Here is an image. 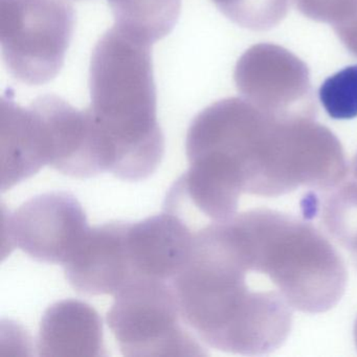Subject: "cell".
Returning <instances> with one entry per match:
<instances>
[{
	"label": "cell",
	"mask_w": 357,
	"mask_h": 357,
	"mask_svg": "<svg viewBox=\"0 0 357 357\" xmlns=\"http://www.w3.org/2000/svg\"><path fill=\"white\" fill-rule=\"evenodd\" d=\"M152 45L114 26L91 55V105L87 110L99 135L106 170L123 181L148 178L164 158Z\"/></svg>",
	"instance_id": "7a4b0ae2"
},
{
	"label": "cell",
	"mask_w": 357,
	"mask_h": 357,
	"mask_svg": "<svg viewBox=\"0 0 357 357\" xmlns=\"http://www.w3.org/2000/svg\"><path fill=\"white\" fill-rule=\"evenodd\" d=\"M334 31L346 49L357 57V12L350 20L334 26Z\"/></svg>",
	"instance_id": "e0dca14e"
},
{
	"label": "cell",
	"mask_w": 357,
	"mask_h": 357,
	"mask_svg": "<svg viewBox=\"0 0 357 357\" xmlns=\"http://www.w3.org/2000/svg\"><path fill=\"white\" fill-rule=\"evenodd\" d=\"M127 222L89 227L74 254L64 263L66 280L85 296H116L135 281L127 250Z\"/></svg>",
	"instance_id": "9c48e42d"
},
{
	"label": "cell",
	"mask_w": 357,
	"mask_h": 357,
	"mask_svg": "<svg viewBox=\"0 0 357 357\" xmlns=\"http://www.w3.org/2000/svg\"><path fill=\"white\" fill-rule=\"evenodd\" d=\"M219 11L238 26L268 31L287 15L289 0H212Z\"/></svg>",
	"instance_id": "5bb4252c"
},
{
	"label": "cell",
	"mask_w": 357,
	"mask_h": 357,
	"mask_svg": "<svg viewBox=\"0 0 357 357\" xmlns=\"http://www.w3.org/2000/svg\"><path fill=\"white\" fill-rule=\"evenodd\" d=\"M185 153L200 187L231 212L242 195L278 198L302 188L324 193L349 173L344 148L327 127L311 118H275L244 98L198 114Z\"/></svg>",
	"instance_id": "6da1fadb"
},
{
	"label": "cell",
	"mask_w": 357,
	"mask_h": 357,
	"mask_svg": "<svg viewBox=\"0 0 357 357\" xmlns=\"http://www.w3.org/2000/svg\"><path fill=\"white\" fill-rule=\"evenodd\" d=\"M1 191L30 178L45 166L26 107L1 100L0 108Z\"/></svg>",
	"instance_id": "7c38bea8"
},
{
	"label": "cell",
	"mask_w": 357,
	"mask_h": 357,
	"mask_svg": "<svg viewBox=\"0 0 357 357\" xmlns=\"http://www.w3.org/2000/svg\"><path fill=\"white\" fill-rule=\"evenodd\" d=\"M195 234L174 213L127 225L126 242L135 279L172 281L189 262Z\"/></svg>",
	"instance_id": "30bf717a"
},
{
	"label": "cell",
	"mask_w": 357,
	"mask_h": 357,
	"mask_svg": "<svg viewBox=\"0 0 357 357\" xmlns=\"http://www.w3.org/2000/svg\"><path fill=\"white\" fill-rule=\"evenodd\" d=\"M234 79L244 99L275 118L317 116L308 66L280 45H252L238 60Z\"/></svg>",
	"instance_id": "8992f818"
},
{
	"label": "cell",
	"mask_w": 357,
	"mask_h": 357,
	"mask_svg": "<svg viewBox=\"0 0 357 357\" xmlns=\"http://www.w3.org/2000/svg\"><path fill=\"white\" fill-rule=\"evenodd\" d=\"M114 26L154 43L174 29L181 0H107Z\"/></svg>",
	"instance_id": "4fadbf2b"
},
{
	"label": "cell",
	"mask_w": 357,
	"mask_h": 357,
	"mask_svg": "<svg viewBox=\"0 0 357 357\" xmlns=\"http://www.w3.org/2000/svg\"><path fill=\"white\" fill-rule=\"evenodd\" d=\"M82 206L68 192L31 198L3 223L10 248L39 262L63 265L89 231Z\"/></svg>",
	"instance_id": "52a82bcc"
},
{
	"label": "cell",
	"mask_w": 357,
	"mask_h": 357,
	"mask_svg": "<svg viewBox=\"0 0 357 357\" xmlns=\"http://www.w3.org/2000/svg\"><path fill=\"white\" fill-rule=\"evenodd\" d=\"M45 164L75 178L106 172L99 135L89 110H79L57 96L29 105Z\"/></svg>",
	"instance_id": "ba28073f"
},
{
	"label": "cell",
	"mask_w": 357,
	"mask_h": 357,
	"mask_svg": "<svg viewBox=\"0 0 357 357\" xmlns=\"http://www.w3.org/2000/svg\"><path fill=\"white\" fill-rule=\"evenodd\" d=\"M76 22L68 0H0V40L10 74L43 85L59 74Z\"/></svg>",
	"instance_id": "277c9868"
},
{
	"label": "cell",
	"mask_w": 357,
	"mask_h": 357,
	"mask_svg": "<svg viewBox=\"0 0 357 357\" xmlns=\"http://www.w3.org/2000/svg\"><path fill=\"white\" fill-rule=\"evenodd\" d=\"M107 324L124 356H206L183 321L172 285L137 279L114 296Z\"/></svg>",
	"instance_id": "5b68a950"
},
{
	"label": "cell",
	"mask_w": 357,
	"mask_h": 357,
	"mask_svg": "<svg viewBox=\"0 0 357 357\" xmlns=\"http://www.w3.org/2000/svg\"><path fill=\"white\" fill-rule=\"evenodd\" d=\"M102 319L86 303L64 300L52 305L41 319L40 356H104Z\"/></svg>",
	"instance_id": "8fae6325"
},
{
	"label": "cell",
	"mask_w": 357,
	"mask_h": 357,
	"mask_svg": "<svg viewBox=\"0 0 357 357\" xmlns=\"http://www.w3.org/2000/svg\"><path fill=\"white\" fill-rule=\"evenodd\" d=\"M171 285L183 321L216 350L267 355L289 336L248 294L235 261L206 227L195 233L191 258Z\"/></svg>",
	"instance_id": "3957f363"
},
{
	"label": "cell",
	"mask_w": 357,
	"mask_h": 357,
	"mask_svg": "<svg viewBox=\"0 0 357 357\" xmlns=\"http://www.w3.org/2000/svg\"><path fill=\"white\" fill-rule=\"evenodd\" d=\"M294 3L306 17L333 26L350 20L357 12V0H294Z\"/></svg>",
	"instance_id": "2e32d148"
},
{
	"label": "cell",
	"mask_w": 357,
	"mask_h": 357,
	"mask_svg": "<svg viewBox=\"0 0 357 357\" xmlns=\"http://www.w3.org/2000/svg\"><path fill=\"white\" fill-rule=\"evenodd\" d=\"M319 101L330 118H357V64L330 76L319 87Z\"/></svg>",
	"instance_id": "9a60e30c"
}]
</instances>
